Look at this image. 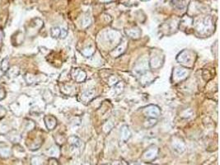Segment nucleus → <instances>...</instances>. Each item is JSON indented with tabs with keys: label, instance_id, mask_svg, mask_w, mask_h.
Instances as JSON below:
<instances>
[{
	"label": "nucleus",
	"instance_id": "obj_1",
	"mask_svg": "<svg viewBox=\"0 0 220 165\" xmlns=\"http://www.w3.org/2000/svg\"><path fill=\"white\" fill-rule=\"evenodd\" d=\"M177 60L185 66H192L194 61V54L189 50H183L178 55Z\"/></svg>",
	"mask_w": 220,
	"mask_h": 165
},
{
	"label": "nucleus",
	"instance_id": "obj_20",
	"mask_svg": "<svg viewBox=\"0 0 220 165\" xmlns=\"http://www.w3.org/2000/svg\"><path fill=\"white\" fill-rule=\"evenodd\" d=\"M5 95H6L5 90H4V89L2 86H0V100H2V99L5 98Z\"/></svg>",
	"mask_w": 220,
	"mask_h": 165
},
{
	"label": "nucleus",
	"instance_id": "obj_10",
	"mask_svg": "<svg viewBox=\"0 0 220 165\" xmlns=\"http://www.w3.org/2000/svg\"><path fill=\"white\" fill-rule=\"evenodd\" d=\"M126 33L129 37L132 38H138V37L140 36V31L138 29V28H134L131 30H126Z\"/></svg>",
	"mask_w": 220,
	"mask_h": 165
},
{
	"label": "nucleus",
	"instance_id": "obj_2",
	"mask_svg": "<svg viewBox=\"0 0 220 165\" xmlns=\"http://www.w3.org/2000/svg\"><path fill=\"white\" fill-rule=\"evenodd\" d=\"M145 116H148V118H155L157 119L158 116L160 115V109L158 106L155 105H150L148 107H147L144 111Z\"/></svg>",
	"mask_w": 220,
	"mask_h": 165
},
{
	"label": "nucleus",
	"instance_id": "obj_6",
	"mask_svg": "<svg viewBox=\"0 0 220 165\" xmlns=\"http://www.w3.org/2000/svg\"><path fill=\"white\" fill-rule=\"evenodd\" d=\"M158 154V149L157 148H152L147 151L146 153L144 154V159H148V160H152L157 156Z\"/></svg>",
	"mask_w": 220,
	"mask_h": 165
},
{
	"label": "nucleus",
	"instance_id": "obj_16",
	"mask_svg": "<svg viewBox=\"0 0 220 165\" xmlns=\"http://www.w3.org/2000/svg\"><path fill=\"white\" fill-rule=\"evenodd\" d=\"M70 143L72 144H73V145H75L76 147L78 146H79L80 144H81V141H80V140L78 139V138H77V137H71L70 138Z\"/></svg>",
	"mask_w": 220,
	"mask_h": 165
},
{
	"label": "nucleus",
	"instance_id": "obj_27",
	"mask_svg": "<svg viewBox=\"0 0 220 165\" xmlns=\"http://www.w3.org/2000/svg\"><path fill=\"white\" fill-rule=\"evenodd\" d=\"M142 1H147V0H142Z\"/></svg>",
	"mask_w": 220,
	"mask_h": 165
},
{
	"label": "nucleus",
	"instance_id": "obj_13",
	"mask_svg": "<svg viewBox=\"0 0 220 165\" xmlns=\"http://www.w3.org/2000/svg\"><path fill=\"white\" fill-rule=\"evenodd\" d=\"M8 139H9L10 141H12V142H18V141L21 139V137H20V135H19L18 133H17V131H11L8 134Z\"/></svg>",
	"mask_w": 220,
	"mask_h": 165
},
{
	"label": "nucleus",
	"instance_id": "obj_19",
	"mask_svg": "<svg viewBox=\"0 0 220 165\" xmlns=\"http://www.w3.org/2000/svg\"><path fill=\"white\" fill-rule=\"evenodd\" d=\"M48 153L50 154V155H55V154H59V150L57 149V147H52L50 150L48 151Z\"/></svg>",
	"mask_w": 220,
	"mask_h": 165
},
{
	"label": "nucleus",
	"instance_id": "obj_18",
	"mask_svg": "<svg viewBox=\"0 0 220 165\" xmlns=\"http://www.w3.org/2000/svg\"><path fill=\"white\" fill-rule=\"evenodd\" d=\"M31 164L32 165H41V161L39 157H35L31 159Z\"/></svg>",
	"mask_w": 220,
	"mask_h": 165
},
{
	"label": "nucleus",
	"instance_id": "obj_12",
	"mask_svg": "<svg viewBox=\"0 0 220 165\" xmlns=\"http://www.w3.org/2000/svg\"><path fill=\"white\" fill-rule=\"evenodd\" d=\"M171 4L178 9H183L185 8V0H171Z\"/></svg>",
	"mask_w": 220,
	"mask_h": 165
},
{
	"label": "nucleus",
	"instance_id": "obj_11",
	"mask_svg": "<svg viewBox=\"0 0 220 165\" xmlns=\"http://www.w3.org/2000/svg\"><path fill=\"white\" fill-rule=\"evenodd\" d=\"M19 73H20V70L18 66H12L10 70H8V73L10 78H15L18 75Z\"/></svg>",
	"mask_w": 220,
	"mask_h": 165
},
{
	"label": "nucleus",
	"instance_id": "obj_21",
	"mask_svg": "<svg viewBox=\"0 0 220 165\" xmlns=\"http://www.w3.org/2000/svg\"><path fill=\"white\" fill-rule=\"evenodd\" d=\"M33 79L34 77H32V75H31V74L28 73L27 75H26V80L27 81L28 83H32L33 82Z\"/></svg>",
	"mask_w": 220,
	"mask_h": 165
},
{
	"label": "nucleus",
	"instance_id": "obj_24",
	"mask_svg": "<svg viewBox=\"0 0 220 165\" xmlns=\"http://www.w3.org/2000/svg\"><path fill=\"white\" fill-rule=\"evenodd\" d=\"M3 32H2V31H0V44H1V42H2V39H3Z\"/></svg>",
	"mask_w": 220,
	"mask_h": 165
},
{
	"label": "nucleus",
	"instance_id": "obj_7",
	"mask_svg": "<svg viewBox=\"0 0 220 165\" xmlns=\"http://www.w3.org/2000/svg\"><path fill=\"white\" fill-rule=\"evenodd\" d=\"M94 95H95L94 90H88V91H86V92L82 95V99H83V101H84L85 102H88L91 101L92 98H94Z\"/></svg>",
	"mask_w": 220,
	"mask_h": 165
},
{
	"label": "nucleus",
	"instance_id": "obj_25",
	"mask_svg": "<svg viewBox=\"0 0 220 165\" xmlns=\"http://www.w3.org/2000/svg\"><path fill=\"white\" fill-rule=\"evenodd\" d=\"M130 165H140L139 163H132V164Z\"/></svg>",
	"mask_w": 220,
	"mask_h": 165
},
{
	"label": "nucleus",
	"instance_id": "obj_4",
	"mask_svg": "<svg viewBox=\"0 0 220 165\" xmlns=\"http://www.w3.org/2000/svg\"><path fill=\"white\" fill-rule=\"evenodd\" d=\"M187 70L186 69H180V68H178L175 70V79L177 80H182L184 79H186L187 76Z\"/></svg>",
	"mask_w": 220,
	"mask_h": 165
},
{
	"label": "nucleus",
	"instance_id": "obj_15",
	"mask_svg": "<svg viewBox=\"0 0 220 165\" xmlns=\"http://www.w3.org/2000/svg\"><path fill=\"white\" fill-rule=\"evenodd\" d=\"M60 33H61V28H58V27H55L51 29V36L54 38H58L60 37Z\"/></svg>",
	"mask_w": 220,
	"mask_h": 165
},
{
	"label": "nucleus",
	"instance_id": "obj_17",
	"mask_svg": "<svg viewBox=\"0 0 220 165\" xmlns=\"http://www.w3.org/2000/svg\"><path fill=\"white\" fill-rule=\"evenodd\" d=\"M146 122H148V124L145 125V126H146V127H151V126H153V125H154L156 124L157 119H155V118H149V119L148 120V121H146Z\"/></svg>",
	"mask_w": 220,
	"mask_h": 165
},
{
	"label": "nucleus",
	"instance_id": "obj_14",
	"mask_svg": "<svg viewBox=\"0 0 220 165\" xmlns=\"http://www.w3.org/2000/svg\"><path fill=\"white\" fill-rule=\"evenodd\" d=\"M1 70L3 72H7L9 70V60L8 58H4L1 63Z\"/></svg>",
	"mask_w": 220,
	"mask_h": 165
},
{
	"label": "nucleus",
	"instance_id": "obj_5",
	"mask_svg": "<svg viewBox=\"0 0 220 165\" xmlns=\"http://www.w3.org/2000/svg\"><path fill=\"white\" fill-rule=\"evenodd\" d=\"M11 154V150L8 147L5 145L3 143H0V156L3 158H8L9 157Z\"/></svg>",
	"mask_w": 220,
	"mask_h": 165
},
{
	"label": "nucleus",
	"instance_id": "obj_8",
	"mask_svg": "<svg viewBox=\"0 0 220 165\" xmlns=\"http://www.w3.org/2000/svg\"><path fill=\"white\" fill-rule=\"evenodd\" d=\"M73 79L76 80L77 82H83L86 79V73L84 71L82 70H75V74L73 76Z\"/></svg>",
	"mask_w": 220,
	"mask_h": 165
},
{
	"label": "nucleus",
	"instance_id": "obj_3",
	"mask_svg": "<svg viewBox=\"0 0 220 165\" xmlns=\"http://www.w3.org/2000/svg\"><path fill=\"white\" fill-rule=\"evenodd\" d=\"M45 122H46V127L49 129V130L55 129V127L57 125V121L52 116H46L45 117Z\"/></svg>",
	"mask_w": 220,
	"mask_h": 165
},
{
	"label": "nucleus",
	"instance_id": "obj_9",
	"mask_svg": "<svg viewBox=\"0 0 220 165\" xmlns=\"http://www.w3.org/2000/svg\"><path fill=\"white\" fill-rule=\"evenodd\" d=\"M130 135H131V133L129 131L128 126H126V125L123 126L121 129V139L123 141H127L129 138L130 137Z\"/></svg>",
	"mask_w": 220,
	"mask_h": 165
},
{
	"label": "nucleus",
	"instance_id": "obj_26",
	"mask_svg": "<svg viewBox=\"0 0 220 165\" xmlns=\"http://www.w3.org/2000/svg\"><path fill=\"white\" fill-rule=\"evenodd\" d=\"M1 77H2V73H0V78H1Z\"/></svg>",
	"mask_w": 220,
	"mask_h": 165
},
{
	"label": "nucleus",
	"instance_id": "obj_22",
	"mask_svg": "<svg viewBox=\"0 0 220 165\" xmlns=\"http://www.w3.org/2000/svg\"><path fill=\"white\" fill-rule=\"evenodd\" d=\"M6 113H7L6 110H5L3 107L0 106V119L3 118V117H4V116L6 115Z\"/></svg>",
	"mask_w": 220,
	"mask_h": 165
},
{
	"label": "nucleus",
	"instance_id": "obj_23",
	"mask_svg": "<svg viewBox=\"0 0 220 165\" xmlns=\"http://www.w3.org/2000/svg\"><path fill=\"white\" fill-rule=\"evenodd\" d=\"M67 34H68V31L66 29H64V28H61V33H60V38H65V37H67Z\"/></svg>",
	"mask_w": 220,
	"mask_h": 165
}]
</instances>
